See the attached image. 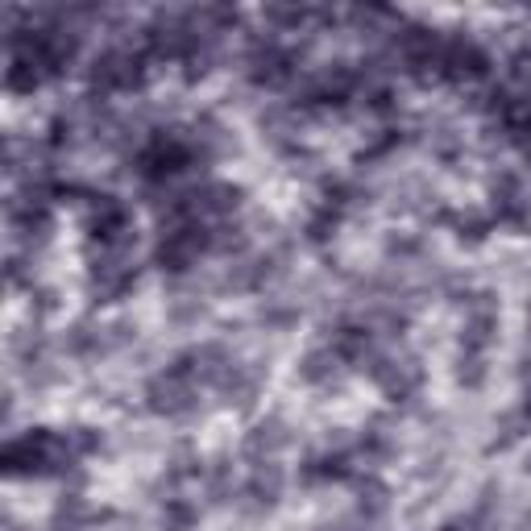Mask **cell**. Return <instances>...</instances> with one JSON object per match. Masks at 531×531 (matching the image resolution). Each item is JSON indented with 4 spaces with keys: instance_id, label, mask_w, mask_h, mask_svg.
<instances>
[{
    "instance_id": "obj_2",
    "label": "cell",
    "mask_w": 531,
    "mask_h": 531,
    "mask_svg": "<svg viewBox=\"0 0 531 531\" xmlns=\"http://www.w3.org/2000/svg\"><path fill=\"white\" fill-rule=\"evenodd\" d=\"M341 366H345V361L332 353V345L328 349H312V353H303V361H299V378L307 386H328L332 378H337Z\"/></svg>"
},
{
    "instance_id": "obj_1",
    "label": "cell",
    "mask_w": 531,
    "mask_h": 531,
    "mask_svg": "<svg viewBox=\"0 0 531 531\" xmlns=\"http://www.w3.org/2000/svg\"><path fill=\"white\" fill-rule=\"evenodd\" d=\"M291 440H295V432L278 415H270V419H262V424H254V432L245 436V457L254 465L258 461H274L283 449H291Z\"/></svg>"
}]
</instances>
